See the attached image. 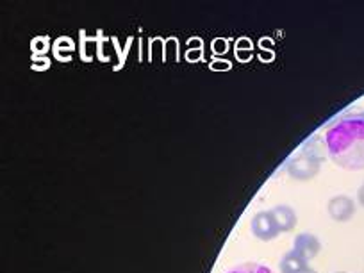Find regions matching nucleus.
<instances>
[{"instance_id": "10", "label": "nucleus", "mask_w": 364, "mask_h": 273, "mask_svg": "<svg viewBox=\"0 0 364 273\" xmlns=\"http://www.w3.org/2000/svg\"><path fill=\"white\" fill-rule=\"evenodd\" d=\"M336 273H346V272H336Z\"/></svg>"}, {"instance_id": "5", "label": "nucleus", "mask_w": 364, "mask_h": 273, "mask_svg": "<svg viewBox=\"0 0 364 273\" xmlns=\"http://www.w3.org/2000/svg\"><path fill=\"white\" fill-rule=\"evenodd\" d=\"M273 215V218H275V222H277V227L281 232H291L293 229L296 227V222H299V218H296V213L295 209L289 208V205H275L273 209H269Z\"/></svg>"}, {"instance_id": "6", "label": "nucleus", "mask_w": 364, "mask_h": 273, "mask_svg": "<svg viewBox=\"0 0 364 273\" xmlns=\"http://www.w3.org/2000/svg\"><path fill=\"white\" fill-rule=\"evenodd\" d=\"M309 266V262L304 257H300L295 250H289L282 255L279 262V272L281 273H302Z\"/></svg>"}, {"instance_id": "9", "label": "nucleus", "mask_w": 364, "mask_h": 273, "mask_svg": "<svg viewBox=\"0 0 364 273\" xmlns=\"http://www.w3.org/2000/svg\"><path fill=\"white\" fill-rule=\"evenodd\" d=\"M302 273H318V272H316V269H314V268H311V266H307V268L304 269Z\"/></svg>"}, {"instance_id": "4", "label": "nucleus", "mask_w": 364, "mask_h": 273, "mask_svg": "<svg viewBox=\"0 0 364 273\" xmlns=\"http://www.w3.org/2000/svg\"><path fill=\"white\" fill-rule=\"evenodd\" d=\"M291 250H295L300 257H304L307 262H309V261H313L318 254H320L321 243H320V240L314 236V234L300 232L299 236L295 237V241H293Z\"/></svg>"}, {"instance_id": "7", "label": "nucleus", "mask_w": 364, "mask_h": 273, "mask_svg": "<svg viewBox=\"0 0 364 273\" xmlns=\"http://www.w3.org/2000/svg\"><path fill=\"white\" fill-rule=\"evenodd\" d=\"M232 273H269V269L266 266H254V264H248V266H240L236 272Z\"/></svg>"}, {"instance_id": "3", "label": "nucleus", "mask_w": 364, "mask_h": 273, "mask_svg": "<svg viewBox=\"0 0 364 273\" xmlns=\"http://www.w3.org/2000/svg\"><path fill=\"white\" fill-rule=\"evenodd\" d=\"M355 202L350 197H346V195H336V197H332L331 200L327 202L328 216H331L334 222L339 223L352 220V216L355 215Z\"/></svg>"}, {"instance_id": "1", "label": "nucleus", "mask_w": 364, "mask_h": 273, "mask_svg": "<svg viewBox=\"0 0 364 273\" xmlns=\"http://www.w3.org/2000/svg\"><path fill=\"white\" fill-rule=\"evenodd\" d=\"M289 177L296 178V181H311L316 177L321 170V159L314 154H296L288 161Z\"/></svg>"}, {"instance_id": "8", "label": "nucleus", "mask_w": 364, "mask_h": 273, "mask_svg": "<svg viewBox=\"0 0 364 273\" xmlns=\"http://www.w3.org/2000/svg\"><path fill=\"white\" fill-rule=\"evenodd\" d=\"M357 202L360 204V208H364V184H360V188L357 190Z\"/></svg>"}, {"instance_id": "2", "label": "nucleus", "mask_w": 364, "mask_h": 273, "mask_svg": "<svg viewBox=\"0 0 364 273\" xmlns=\"http://www.w3.org/2000/svg\"><path fill=\"white\" fill-rule=\"evenodd\" d=\"M250 230L252 234L261 241H272L281 234L272 211L255 213L250 220Z\"/></svg>"}]
</instances>
